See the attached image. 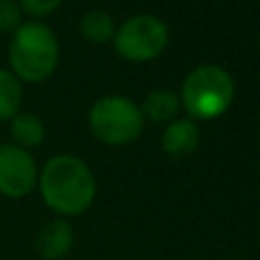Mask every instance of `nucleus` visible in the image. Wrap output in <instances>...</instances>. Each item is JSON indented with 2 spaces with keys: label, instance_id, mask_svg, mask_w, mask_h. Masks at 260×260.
Listing matches in <instances>:
<instances>
[{
  "label": "nucleus",
  "instance_id": "obj_5",
  "mask_svg": "<svg viewBox=\"0 0 260 260\" xmlns=\"http://www.w3.org/2000/svg\"><path fill=\"white\" fill-rule=\"evenodd\" d=\"M112 41L119 57L128 62H151L169 46V27L153 14H137L119 25Z\"/></svg>",
  "mask_w": 260,
  "mask_h": 260
},
{
  "label": "nucleus",
  "instance_id": "obj_2",
  "mask_svg": "<svg viewBox=\"0 0 260 260\" xmlns=\"http://www.w3.org/2000/svg\"><path fill=\"white\" fill-rule=\"evenodd\" d=\"M9 67L18 80L41 82L59 64V41L48 25L39 21L21 23L9 41Z\"/></svg>",
  "mask_w": 260,
  "mask_h": 260
},
{
  "label": "nucleus",
  "instance_id": "obj_12",
  "mask_svg": "<svg viewBox=\"0 0 260 260\" xmlns=\"http://www.w3.org/2000/svg\"><path fill=\"white\" fill-rule=\"evenodd\" d=\"M23 101L21 80L9 69H0V121H12Z\"/></svg>",
  "mask_w": 260,
  "mask_h": 260
},
{
  "label": "nucleus",
  "instance_id": "obj_9",
  "mask_svg": "<svg viewBox=\"0 0 260 260\" xmlns=\"http://www.w3.org/2000/svg\"><path fill=\"white\" fill-rule=\"evenodd\" d=\"M180 110V99L171 89H155L146 94V99L139 105L142 119L153 123H171Z\"/></svg>",
  "mask_w": 260,
  "mask_h": 260
},
{
  "label": "nucleus",
  "instance_id": "obj_6",
  "mask_svg": "<svg viewBox=\"0 0 260 260\" xmlns=\"http://www.w3.org/2000/svg\"><path fill=\"white\" fill-rule=\"evenodd\" d=\"M35 157L16 144H0V194L23 199L37 187Z\"/></svg>",
  "mask_w": 260,
  "mask_h": 260
},
{
  "label": "nucleus",
  "instance_id": "obj_8",
  "mask_svg": "<svg viewBox=\"0 0 260 260\" xmlns=\"http://www.w3.org/2000/svg\"><path fill=\"white\" fill-rule=\"evenodd\" d=\"M199 146V126L192 119H174L162 130V151L174 160L187 157Z\"/></svg>",
  "mask_w": 260,
  "mask_h": 260
},
{
  "label": "nucleus",
  "instance_id": "obj_13",
  "mask_svg": "<svg viewBox=\"0 0 260 260\" xmlns=\"http://www.w3.org/2000/svg\"><path fill=\"white\" fill-rule=\"evenodd\" d=\"M23 9L16 0H0V32H16L21 27Z\"/></svg>",
  "mask_w": 260,
  "mask_h": 260
},
{
  "label": "nucleus",
  "instance_id": "obj_11",
  "mask_svg": "<svg viewBox=\"0 0 260 260\" xmlns=\"http://www.w3.org/2000/svg\"><path fill=\"white\" fill-rule=\"evenodd\" d=\"M117 32L114 25V18L110 16L103 9H89L87 14H82L80 18V35L87 41H94V44H105L110 41Z\"/></svg>",
  "mask_w": 260,
  "mask_h": 260
},
{
  "label": "nucleus",
  "instance_id": "obj_4",
  "mask_svg": "<svg viewBox=\"0 0 260 260\" xmlns=\"http://www.w3.org/2000/svg\"><path fill=\"white\" fill-rule=\"evenodd\" d=\"M89 128L108 146H128L142 135L144 119L126 96H103L89 110Z\"/></svg>",
  "mask_w": 260,
  "mask_h": 260
},
{
  "label": "nucleus",
  "instance_id": "obj_14",
  "mask_svg": "<svg viewBox=\"0 0 260 260\" xmlns=\"http://www.w3.org/2000/svg\"><path fill=\"white\" fill-rule=\"evenodd\" d=\"M18 5H21L23 12H27V14H32V16L41 18V16L53 14L55 9L62 5V0H18Z\"/></svg>",
  "mask_w": 260,
  "mask_h": 260
},
{
  "label": "nucleus",
  "instance_id": "obj_1",
  "mask_svg": "<svg viewBox=\"0 0 260 260\" xmlns=\"http://www.w3.org/2000/svg\"><path fill=\"white\" fill-rule=\"evenodd\" d=\"M37 183L44 203L57 215H82L96 199L94 171L85 160L69 153L50 157Z\"/></svg>",
  "mask_w": 260,
  "mask_h": 260
},
{
  "label": "nucleus",
  "instance_id": "obj_7",
  "mask_svg": "<svg viewBox=\"0 0 260 260\" xmlns=\"http://www.w3.org/2000/svg\"><path fill=\"white\" fill-rule=\"evenodd\" d=\"M73 242L76 238H73L71 224L64 219H53L39 229L35 249L44 260H62L73 249Z\"/></svg>",
  "mask_w": 260,
  "mask_h": 260
},
{
  "label": "nucleus",
  "instance_id": "obj_10",
  "mask_svg": "<svg viewBox=\"0 0 260 260\" xmlns=\"http://www.w3.org/2000/svg\"><path fill=\"white\" fill-rule=\"evenodd\" d=\"M9 133L16 146L21 148H37L46 137V128L37 114L32 112H18L9 123Z\"/></svg>",
  "mask_w": 260,
  "mask_h": 260
},
{
  "label": "nucleus",
  "instance_id": "obj_3",
  "mask_svg": "<svg viewBox=\"0 0 260 260\" xmlns=\"http://www.w3.org/2000/svg\"><path fill=\"white\" fill-rule=\"evenodd\" d=\"M178 99L192 121L217 119L233 105L235 82L219 64H201L185 76Z\"/></svg>",
  "mask_w": 260,
  "mask_h": 260
}]
</instances>
